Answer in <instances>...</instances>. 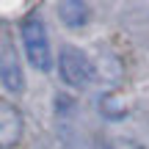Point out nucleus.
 <instances>
[{
    "mask_svg": "<svg viewBox=\"0 0 149 149\" xmlns=\"http://www.w3.org/2000/svg\"><path fill=\"white\" fill-rule=\"evenodd\" d=\"M19 36H22V47H25V55L31 61V66L39 69V72H50V66H53V50H50L47 28H44L42 17H36V14L25 17L22 25H19Z\"/></svg>",
    "mask_w": 149,
    "mask_h": 149,
    "instance_id": "nucleus-1",
    "label": "nucleus"
},
{
    "mask_svg": "<svg viewBox=\"0 0 149 149\" xmlns=\"http://www.w3.org/2000/svg\"><path fill=\"white\" fill-rule=\"evenodd\" d=\"M58 72L64 77V83H69L72 88H86L94 80V66L91 58L77 47H64L58 55Z\"/></svg>",
    "mask_w": 149,
    "mask_h": 149,
    "instance_id": "nucleus-2",
    "label": "nucleus"
},
{
    "mask_svg": "<svg viewBox=\"0 0 149 149\" xmlns=\"http://www.w3.org/2000/svg\"><path fill=\"white\" fill-rule=\"evenodd\" d=\"M0 77H3V88L11 91V94H19L25 88V74H22L19 58L11 50V44H3V58H0Z\"/></svg>",
    "mask_w": 149,
    "mask_h": 149,
    "instance_id": "nucleus-3",
    "label": "nucleus"
},
{
    "mask_svg": "<svg viewBox=\"0 0 149 149\" xmlns=\"http://www.w3.org/2000/svg\"><path fill=\"white\" fill-rule=\"evenodd\" d=\"M22 135V113L11 102H0V144L6 149L14 146Z\"/></svg>",
    "mask_w": 149,
    "mask_h": 149,
    "instance_id": "nucleus-4",
    "label": "nucleus"
},
{
    "mask_svg": "<svg viewBox=\"0 0 149 149\" xmlns=\"http://www.w3.org/2000/svg\"><path fill=\"white\" fill-rule=\"evenodd\" d=\"M58 17L69 28H83L88 22V6L80 0H61L58 3Z\"/></svg>",
    "mask_w": 149,
    "mask_h": 149,
    "instance_id": "nucleus-5",
    "label": "nucleus"
},
{
    "mask_svg": "<svg viewBox=\"0 0 149 149\" xmlns=\"http://www.w3.org/2000/svg\"><path fill=\"white\" fill-rule=\"evenodd\" d=\"M108 149H141L138 144H133V141H124V138H116L108 144Z\"/></svg>",
    "mask_w": 149,
    "mask_h": 149,
    "instance_id": "nucleus-6",
    "label": "nucleus"
}]
</instances>
